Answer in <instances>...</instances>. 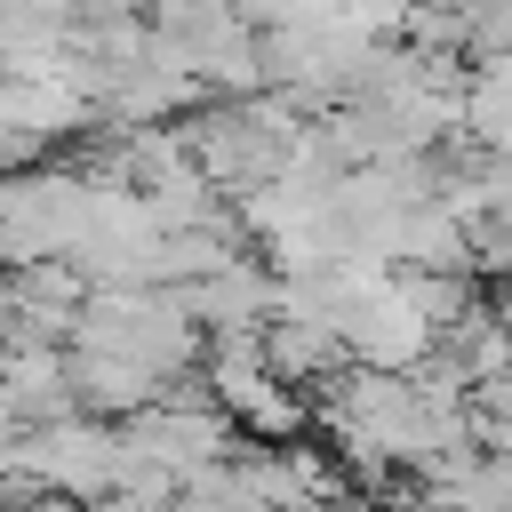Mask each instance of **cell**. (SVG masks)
Wrapping results in <instances>:
<instances>
[{
	"instance_id": "cell-2",
	"label": "cell",
	"mask_w": 512,
	"mask_h": 512,
	"mask_svg": "<svg viewBox=\"0 0 512 512\" xmlns=\"http://www.w3.org/2000/svg\"><path fill=\"white\" fill-rule=\"evenodd\" d=\"M336 336H344V360H352V368H376V376H416V368L440 352V336L416 320V304H408L400 288H384V296H368L360 312H344Z\"/></svg>"
},
{
	"instance_id": "cell-4",
	"label": "cell",
	"mask_w": 512,
	"mask_h": 512,
	"mask_svg": "<svg viewBox=\"0 0 512 512\" xmlns=\"http://www.w3.org/2000/svg\"><path fill=\"white\" fill-rule=\"evenodd\" d=\"M88 512H152V504H136V496H96Z\"/></svg>"
},
{
	"instance_id": "cell-3",
	"label": "cell",
	"mask_w": 512,
	"mask_h": 512,
	"mask_svg": "<svg viewBox=\"0 0 512 512\" xmlns=\"http://www.w3.org/2000/svg\"><path fill=\"white\" fill-rule=\"evenodd\" d=\"M256 352H264V368H272L288 392H296V384H328V376L352 368V360H344V336L320 328V320H264Z\"/></svg>"
},
{
	"instance_id": "cell-1",
	"label": "cell",
	"mask_w": 512,
	"mask_h": 512,
	"mask_svg": "<svg viewBox=\"0 0 512 512\" xmlns=\"http://www.w3.org/2000/svg\"><path fill=\"white\" fill-rule=\"evenodd\" d=\"M112 464H120V432L96 416H64L40 432H16V488L24 496H64V504H96L112 496Z\"/></svg>"
}]
</instances>
